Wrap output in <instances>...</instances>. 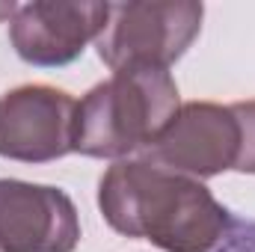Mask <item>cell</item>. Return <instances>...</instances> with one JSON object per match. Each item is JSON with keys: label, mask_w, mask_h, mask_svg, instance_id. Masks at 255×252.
<instances>
[{"label": "cell", "mask_w": 255, "mask_h": 252, "mask_svg": "<svg viewBox=\"0 0 255 252\" xmlns=\"http://www.w3.org/2000/svg\"><path fill=\"white\" fill-rule=\"evenodd\" d=\"M229 107H232L238 127H241V151H238L235 169L255 175V101H238Z\"/></svg>", "instance_id": "ba28073f"}, {"label": "cell", "mask_w": 255, "mask_h": 252, "mask_svg": "<svg viewBox=\"0 0 255 252\" xmlns=\"http://www.w3.org/2000/svg\"><path fill=\"white\" fill-rule=\"evenodd\" d=\"M77 101L45 83H27L0 95V157L48 163L74 151Z\"/></svg>", "instance_id": "277c9868"}, {"label": "cell", "mask_w": 255, "mask_h": 252, "mask_svg": "<svg viewBox=\"0 0 255 252\" xmlns=\"http://www.w3.org/2000/svg\"><path fill=\"white\" fill-rule=\"evenodd\" d=\"M80 217L57 187L0 178V252H74Z\"/></svg>", "instance_id": "52a82bcc"}, {"label": "cell", "mask_w": 255, "mask_h": 252, "mask_svg": "<svg viewBox=\"0 0 255 252\" xmlns=\"http://www.w3.org/2000/svg\"><path fill=\"white\" fill-rule=\"evenodd\" d=\"M241 127L232 107L193 101L184 104L166 130L145 148V160L190 178H214L235 169Z\"/></svg>", "instance_id": "5b68a950"}, {"label": "cell", "mask_w": 255, "mask_h": 252, "mask_svg": "<svg viewBox=\"0 0 255 252\" xmlns=\"http://www.w3.org/2000/svg\"><path fill=\"white\" fill-rule=\"evenodd\" d=\"M110 3H57L36 0L9 18V42L30 65L57 68L74 63L107 24Z\"/></svg>", "instance_id": "8992f818"}, {"label": "cell", "mask_w": 255, "mask_h": 252, "mask_svg": "<svg viewBox=\"0 0 255 252\" xmlns=\"http://www.w3.org/2000/svg\"><path fill=\"white\" fill-rule=\"evenodd\" d=\"M15 9H18L15 3H0V21H3V18H12V15H15Z\"/></svg>", "instance_id": "30bf717a"}, {"label": "cell", "mask_w": 255, "mask_h": 252, "mask_svg": "<svg viewBox=\"0 0 255 252\" xmlns=\"http://www.w3.org/2000/svg\"><path fill=\"white\" fill-rule=\"evenodd\" d=\"M181 110L178 86L163 68L113 71L77 101L74 151L86 157L119 160L148 148Z\"/></svg>", "instance_id": "7a4b0ae2"}, {"label": "cell", "mask_w": 255, "mask_h": 252, "mask_svg": "<svg viewBox=\"0 0 255 252\" xmlns=\"http://www.w3.org/2000/svg\"><path fill=\"white\" fill-rule=\"evenodd\" d=\"M217 252H255V223H232L226 241L217 247Z\"/></svg>", "instance_id": "9c48e42d"}, {"label": "cell", "mask_w": 255, "mask_h": 252, "mask_svg": "<svg viewBox=\"0 0 255 252\" xmlns=\"http://www.w3.org/2000/svg\"><path fill=\"white\" fill-rule=\"evenodd\" d=\"M205 6L196 0H133L110 3L107 24L95 39L110 71L163 68L181 60L202 30Z\"/></svg>", "instance_id": "3957f363"}, {"label": "cell", "mask_w": 255, "mask_h": 252, "mask_svg": "<svg viewBox=\"0 0 255 252\" xmlns=\"http://www.w3.org/2000/svg\"><path fill=\"white\" fill-rule=\"evenodd\" d=\"M98 208L113 232L151 241L166 252H214L235 223L199 178L145 157L116 160L104 172Z\"/></svg>", "instance_id": "6da1fadb"}]
</instances>
